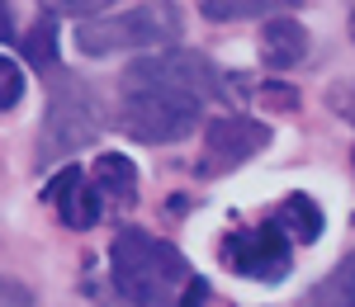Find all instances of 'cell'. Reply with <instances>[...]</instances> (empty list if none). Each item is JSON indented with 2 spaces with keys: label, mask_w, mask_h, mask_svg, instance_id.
<instances>
[{
  "label": "cell",
  "mask_w": 355,
  "mask_h": 307,
  "mask_svg": "<svg viewBox=\"0 0 355 307\" xmlns=\"http://www.w3.org/2000/svg\"><path fill=\"white\" fill-rule=\"evenodd\" d=\"M223 95L218 66L194 48H171V53H147L123 66L119 76V128L133 142L166 147V142L190 138L204 123L209 100Z\"/></svg>",
  "instance_id": "cell-1"
},
{
  "label": "cell",
  "mask_w": 355,
  "mask_h": 307,
  "mask_svg": "<svg viewBox=\"0 0 355 307\" xmlns=\"http://www.w3.org/2000/svg\"><path fill=\"white\" fill-rule=\"evenodd\" d=\"M199 275L166 236L119 227L110 241V288L119 307H185Z\"/></svg>",
  "instance_id": "cell-2"
},
{
  "label": "cell",
  "mask_w": 355,
  "mask_h": 307,
  "mask_svg": "<svg viewBox=\"0 0 355 307\" xmlns=\"http://www.w3.org/2000/svg\"><path fill=\"white\" fill-rule=\"evenodd\" d=\"M105 128H110V109H105L100 85L62 76L53 85V100H48V113H43L33 156H38V166H62L67 156L85 151Z\"/></svg>",
  "instance_id": "cell-3"
},
{
  "label": "cell",
  "mask_w": 355,
  "mask_h": 307,
  "mask_svg": "<svg viewBox=\"0 0 355 307\" xmlns=\"http://www.w3.org/2000/svg\"><path fill=\"white\" fill-rule=\"evenodd\" d=\"M180 28H185L180 5H133V10L76 24V48L85 57H110V53H128V48L171 53V48H180Z\"/></svg>",
  "instance_id": "cell-4"
},
{
  "label": "cell",
  "mask_w": 355,
  "mask_h": 307,
  "mask_svg": "<svg viewBox=\"0 0 355 307\" xmlns=\"http://www.w3.org/2000/svg\"><path fill=\"white\" fill-rule=\"evenodd\" d=\"M218 255H223V265H227L232 275H242V279H251V283H284L294 275V241L275 227V218L227 232Z\"/></svg>",
  "instance_id": "cell-5"
},
{
  "label": "cell",
  "mask_w": 355,
  "mask_h": 307,
  "mask_svg": "<svg viewBox=\"0 0 355 307\" xmlns=\"http://www.w3.org/2000/svg\"><path fill=\"white\" fill-rule=\"evenodd\" d=\"M270 123L246 118V113H223L214 123H204V151H199V175H223L251 161L256 151L270 147Z\"/></svg>",
  "instance_id": "cell-6"
},
{
  "label": "cell",
  "mask_w": 355,
  "mask_h": 307,
  "mask_svg": "<svg viewBox=\"0 0 355 307\" xmlns=\"http://www.w3.org/2000/svg\"><path fill=\"white\" fill-rule=\"evenodd\" d=\"M43 198L57 208V218L71 227V232H90V227L100 223V213L110 208L105 194L90 185V175H81V166H62L43 185Z\"/></svg>",
  "instance_id": "cell-7"
},
{
  "label": "cell",
  "mask_w": 355,
  "mask_h": 307,
  "mask_svg": "<svg viewBox=\"0 0 355 307\" xmlns=\"http://www.w3.org/2000/svg\"><path fill=\"white\" fill-rule=\"evenodd\" d=\"M308 48H313V33H308L294 15H275V19H266V28H261V62L275 66V71L299 66L303 57H308Z\"/></svg>",
  "instance_id": "cell-8"
},
{
  "label": "cell",
  "mask_w": 355,
  "mask_h": 307,
  "mask_svg": "<svg viewBox=\"0 0 355 307\" xmlns=\"http://www.w3.org/2000/svg\"><path fill=\"white\" fill-rule=\"evenodd\" d=\"M275 227H279L294 246H313V241L327 232V213H322V203H318L313 194L294 189V194L279 198V208H275Z\"/></svg>",
  "instance_id": "cell-9"
},
{
  "label": "cell",
  "mask_w": 355,
  "mask_h": 307,
  "mask_svg": "<svg viewBox=\"0 0 355 307\" xmlns=\"http://www.w3.org/2000/svg\"><path fill=\"white\" fill-rule=\"evenodd\" d=\"M90 185H95V189L105 194V203H114V208H133L137 203V166L128 161V156H119V151L95 156Z\"/></svg>",
  "instance_id": "cell-10"
},
{
  "label": "cell",
  "mask_w": 355,
  "mask_h": 307,
  "mask_svg": "<svg viewBox=\"0 0 355 307\" xmlns=\"http://www.w3.org/2000/svg\"><path fill=\"white\" fill-rule=\"evenodd\" d=\"M270 10H289L284 0H199V15L209 24H242V19H275Z\"/></svg>",
  "instance_id": "cell-11"
},
{
  "label": "cell",
  "mask_w": 355,
  "mask_h": 307,
  "mask_svg": "<svg viewBox=\"0 0 355 307\" xmlns=\"http://www.w3.org/2000/svg\"><path fill=\"white\" fill-rule=\"evenodd\" d=\"M24 62L33 71H53V62H57V15L48 5L38 10L33 28L24 33Z\"/></svg>",
  "instance_id": "cell-12"
},
{
  "label": "cell",
  "mask_w": 355,
  "mask_h": 307,
  "mask_svg": "<svg viewBox=\"0 0 355 307\" xmlns=\"http://www.w3.org/2000/svg\"><path fill=\"white\" fill-rule=\"evenodd\" d=\"M308 303L313 307H355V251L336 260V270L313 288Z\"/></svg>",
  "instance_id": "cell-13"
},
{
  "label": "cell",
  "mask_w": 355,
  "mask_h": 307,
  "mask_svg": "<svg viewBox=\"0 0 355 307\" xmlns=\"http://www.w3.org/2000/svg\"><path fill=\"white\" fill-rule=\"evenodd\" d=\"M19 100H24V66L0 53V113H10Z\"/></svg>",
  "instance_id": "cell-14"
},
{
  "label": "cell",
  "mask_w": 355,
  "mask_h": 307,
  "mask_svg": "<svg viewBox=\"0 0 355 307\" xmlns=\"http://www.w3.org/2000/svg\"><path fill=\"white\" fill-rule=\"evenodd\" d=\"M322 100H327V109L336 113V118H346L355 128V81H331Z\"/></svg>",
  "instance_id": "cell-15"
},
{
  "label": "cell",
  "mask_w": 355,
  "mask_h": 307,
  "mask_svg": "<svg viewBox=\"0 0 355 307\" xmlns=\"http://www.w3.org/2000/svg\"><path fill=\"white\" fill-rule=\"evenodd\" d=\"M0 307H33V293H28L24 283H15V279L0 275Z\"/></svg>",
  "instance_id": "cell-16"
},
{
  "label": "cell",
  "mask_w": 355,
  "mask_h": 307,
  "mask_svg": "<svg viewBox=\"0 0 355 307\" xmlns=\"http://www.w3.org/2000/svg\"><path fill=\"white\" fill-rule=\"evenodd\" d=\"M15 38V15H10V5H0V43H10Z\"/></svg>",
  "instance_id": "cell-17"
},
{
  "label": "cell",
  "mask_w": 355,
  "mask_h": 307,
  "mask_svg": "<svg viewBox=\"0 0 355 307\" xmlns=\"http://www.w3.org/2000/svg\"><path fill=\"white\" fill-rule=\"evenodd\" d=\"M351 38H355V5H351Z\"/></svg>",
  "instance_id": "cell-18"
},
{
  "label": "cell",
  "mask_w": 355,
  "mask_h": 307,
  "mask_svg": "<svg viewBox=\"0 0 355 307\" xmlns=\"http://www.w3.org/2000/svg\"><path fill=\"white\" fill-rule=\"evenodd\" d=\"M351 166H355V151H351Z\"/></svg>",
  "instance_id": "cell-19"
}]
</instances>
